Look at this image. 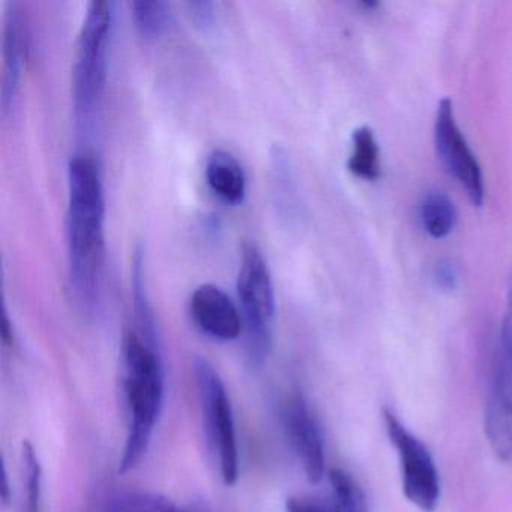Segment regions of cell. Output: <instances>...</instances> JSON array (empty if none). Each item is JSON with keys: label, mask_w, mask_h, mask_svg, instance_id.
Segmentation results:
<instances>
[{"label": "cell", "mask_w": 512, "mask_h": 512, "mask_svg": "<svg viewBox=\"0 0 512 512\" xmlns=\"http://www.w3.org/2000/svg\"><path fill=\"white\" fill-rule=\"evenodd\" d=\"M68 269L74 301L92 316L100 307L106 265V197L103 173L92 155L68 164Z\"/></svg>", "instance_id": "cell-1"}, {"label": "cell", "mask_w": 512, "mask_h": 512, "mask_svg": "<svg viewBox=\"0 0 512 512\" xmlns=\"http://www.w3.org/2000/svg\"><path fill=\"white\" fill-rule=\"evenodd\" d=\"M122 355L128 434L119 460V475L136 469L148 454L166 392L161 347L146 343L136 331H128L122 344Z\"/></svg>", "instance_id": "cell-2"}, {"label": "cell", "mask_w": 512, "mask_h": 512, "mask_svg": "<svg viewBox=\"0 0 512 512\" xmlns=\"http://www.w3.org/2000/svg\"><path fill=\"white\" fill-rule=\"evenodd\" d=\"M115 7L112 0L91 2L80 31L73 73V101L77 127L85 131L94 125L106 91Z\"/></svg>", "instance_id": "cell-3"}, {"label": "cell", "mask_w": 512, "mask_h": 512, "mask_svg": "<svg viewBox=\"0 0 512 512\" xmlns=\"http://www.w3.org/2000/svg\"><path fill=\"white\" fill-rule=\"evenodd\" d=\"M236 287L248 359L253 367L259 368L271 355L275 295L271 272L262 251L254 244L242 248Z\"/></svg>", "instance_id": "cell-4"}, {"label": "cell", "mask_w": 512, "mask_h": 512, "mask_svg": "<svg viewBox=\"0 0 512 512\" xmlns=\"http://www.w3.org/2000/svg\"><path fill=\"white\" fill-rule=\"evenodd\" d=\"M193 371L206 440L218 460L224 485L232 487L239 476V449L235 416L226 385L214 365L202 356L194 358Z\"/></svg>", "instance_id": "cell-5"}, {"label": "cell", "mask_w": 512, "mask_h": 512, "mask_svg": "<svg viewBox=\"0 0 512 512\" xmlns=\"http://www.w3.org/2000/svg\"><path fill=\"white\" fill-rule=\"evenodd\" d=\"M382 416L386 434L400 458L404 496L421 511L433 512L439 505L442 487L430 449L407 430L391 409L385 407Z\"/></svg>", "instance_id": "cell-6"}, {"label": "cell", "mask_w": 512, "mask_h": 512, "mask_svg": "<svg viewBox=\"0 0 512 512\" xmlns=\"http://www.w3.org/2000/svg\"><path fill=\"white\" fill-rule=\"evenodd\" d=\"M434 148L443 166L464 188L470 202L482 206L485 197L484 175L466 137L458 127L454 106L449 98H443L437 106Z\"/></svg>", "instance_id": "cell-7"}, {"label": "cell", "mask_w": 512, "mask_h": 512, "mask_svg": "<svg viewBox=\"0 0 512 512\" xmlns=\"http://www.w3.org/2000/svg\"><path fill=\"white\" fill-rule=\"evenodd\" d=\"M484 431L494 457L512 463V362L497 352L485 400Z\"/></svg>", "instance_id": "cell-8"}, {"label": "cell", "mask_w": 512, "mask_h": 512, "mask_svg": "<svg viewBox=\"0 0 512 512\" xmlns=\"http://www.w3.org/2000/svg\"><path fill=\"white\" fill-rule=\"evenodd\" d=\"M287 433L311 484L325 475V443L319 421L302 395H293L286 406Z\"/></svg>", "instance_id": "cell-9"}, {"label": "cell", "mask_w": 512, "mask_h": 512, "mask_svg": "<svg viewBox=\"0 0 512 512\" xmlns=\"http://www.w3.org/2000/svg\"><path fill=\"white\" fill-rule=\"evenodd\" d=\"M190 313L197 328L214 340H236L244 331L241 310L223 289L214 284H203L194 290Z\"/></svg>", "instance_id": "cell-10"}, {"label": "cell", "mask_w": 512, "mask_h": 512, "mask_svg": "<svg viewBox=\"0 0 512 512\" xmlns=\"http://www.w3.org/2000/svg\"><path fill=\"white\" fill-rule=\"evenodd\" d=\"M23 31L16 8L7 11L4 25V76H2V115L16 106L22 79Z\"/></svg>", "instance_id": "cell-11"}, {"label": "cell", "mask_w": 512, "mask_h": 512, "mask_svg": "<svg viewBox=\"0 0 512 512\" xmlns=\"http://www.w3.org/2000/svg\"><path fill=\"white\" fill-rule=\"evenodd\" d=\"M206 181L218 199L227 205H241L247 196V178L230 152L217 149L206 161Z\"/></svg>", "instance_id": "cell-12"}, {"label": "cell", "mask_w": 512, "mask_h": 512, "mask_svg": "<svg viewBox=\"0 0 512 512\" xmlns=\"http://www.w3.org/2000/svg\"><path fill=\"white\" fill-rule=\"evenodd\" d=\"M419 220L431 238H446L457 224V209L442 191H427L419 203Z\"/></svg>", "instance_id": "cell-13"}, {"label": "cell", "mask_w": 512, "mask_h": 512, "mask_svg": "<svg viewBox=\"0 0 512 512\" xmlns=\"http://www.w3.org/2000/svg\"><path fill=\"white\" fill-rule=\"evenodd\" d=\"M347 169L362 181L374 182L380 178V149L373 130L367 125L353 131L352 154L347 161Z\"/></svg>", "instance_id": "cell-14"}, {"label": "cell", "mask_w": 512, "mask_h": 512, "mask_svg": "<svg viewBox=\"0 0 512 512\" xmlns=\"http://www.w3.org/2000/svg\"><path fill=\"white\" fill-rule=\"evenodd\" d=\"M104 512H190L169 497L152 491H116L107 497Z\"/></svg>", "instance_id": "cell-15"}, {"label": "cell", "mask_w": 512, "mask_h": 512, "mask_svg": "<svg viewBox=\"0 0 512 512\" xmlns=\"http://www.w3.org/2000/svg\"><path fill=\"white\" fill-rule=\"evenodd\" d=\"M329 482L335 512H368L364 491L349 472L334 467L329 472Z\"/></svg>", "instance_id": "cell-16"}, {"label": "cell", "mask_w": 512, "mask_h": 512, "mask_svg": "<svg viewBox=\"0 0 512 512\" xmlns=\"http://www.w3.org/2000/svg\"><path fill=\"white\" fill-rule=\"evenodd\" d=\"M133 19L137 31L145 38H155L169 28L172 20L170 5L163 0L134 2Z\"/></svg>", "instance_id": "cell-17"}, {"label": "cell", "mask_w": 512, "mask_h": 512, "mask_svg": "<svg viewBox=\"0 0 512 512\" xmlns=\"http://www.w3.org/2000/svg\"><path fill=\"white\" fill-rule=\"evenodd\" d=\"M23 467H25V512H41L43 506V467L31 442H23Z\"/></svg>", "instance_id": "cell-18"}, {"label": "cell", "mask_w": 512, "mask_h": 512, "mask_svg": "<svg viewBox=\"0 0 512 512\" xmlns=\"http://www.w3.org/2000/svg\"><path fill=\"white\" fill-rule=\"evenodd\" d=\"M185 8H187L191 22L200 31L209 32L215 28V23H217L215 4L208 2V0H191V2L185 4Z\"/></svg>", "instance_id": "cell-19"}, {"label": "cell", "mask_w": 512, "mask_h": 512, "mask_svg": "<svg viewBox=\"0 0 512 512\" xmlns=\"http://www.w3.org/2000/svg\"><path fill=\"white\" fill-rule=\"evenodd\" d=\"M497 353L512 362V272L509 277L508 293H506L505 313L500 326Z\"/></svg>", "instance_id": "cell-20"}, {"label": "cell", "mask_w": 512, "mask_h": 512, "mask_svg": "<svg viewBox=\"0 0 512 512\" xmlns=\"http://www.w3.org/2000/svg\"><path fill=\"white\" fill-rule=\"evenodd\" d=\"M434 286L442 292H452L457 289L460 283L457 265L452 260L442 259L434 265L433 274Z\"/></svg>", "instance_id": "cell-21"}, {"label": "cell", "mask_w": 512, "mask_h": 512, "mask_svg": "<svg viewBox=\"0 0 512 512\" xmlns=\"http://www.w3.org/2000/svg\"><path fill=\"white\" fill-rule=\"evenodd\" d=\"M287 512H335L334 506L308 497H289L286 502Z\"/></svg>", "instance_id": "cell-22"}, {"label": "cell", "mask_w": 512, "mask_h": 512, "mask_svg": "<svg viewBox=\"0 0 512 512\" xmlns=\"http://www.w3.org/2000/svg\"><path fill=\"white\" fill-rule=\"evenodd\" d=\"M2 341H4L5 346H13L14 344L13 325H11L10 317H8L5 308L4 314H2Z\"/></svg>", "instance_id": "cell-23"}]
</instances>
